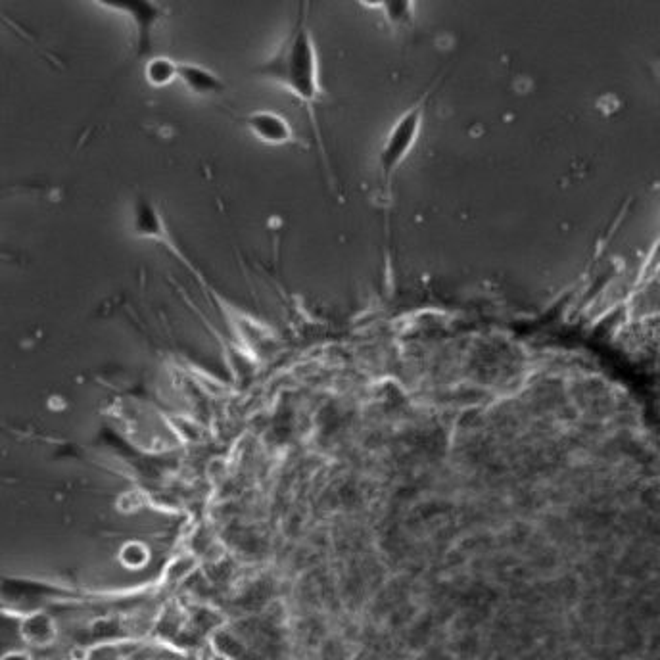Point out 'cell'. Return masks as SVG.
I'll return each mask as SVG.
<instances>
[{"label":"cell","instance_id":"6da1fadb","mask_svg":"<svg viewBox=\"0 0 660 660\" xmlns=\"http://www.w3.org/2000/svg\"><path fill=\"white\" fill-rule=\"evenodd\" d=\"M258 75L296 96L311 110L319 104L323 96L319 79V56L307 22L306 6H302V14L288 31L281 47L258 68Z\"/></svg>","mask_w":660,"mask_h":660},{"label":"cell","instance_id":"7a4b0ae2","mask_svg":"<svg viewBox=\"0 0 660 660\" xmlns=\"http://www.w3.org/2000/svg\"><path fill=\"white\" fill-rule=\"evenodd\" d=\"M430 95L432 93L426 91L411 108H407L400 118L396 119V123L390 127V131L386 133L384 141L380 144L377 165L384 185H390L396 171L409 158V154L413 152L415 144L419 141Z\"/></svg>","mask_w":660,"mask_h":660},{"label":"cell","instance_id":"3957f363","mask_svg":"<svg viewBox=\"0 0 660 660\" xmlns=\"http://www.w3.org/2000/svg\"><path fill=\"white\" fill-rule=\"evenodd\" d=\"M242 121H244L246 129L263 144L283 146V144H292L296 141L294 127L281 112L260 108V110L248 112Z\"/></svg>","mask_w":660,"mask_h":660},{"label":"cell","instance_id":"277c9868","mask_svg":"<svg viewBox=\"0 0 660 660\" xmlns=\"http://www.w3.org/2000/svg\"><path fill=\"white\" fill-rule=\"evenodd\" d=\"M110 10L123 12L137 33V48L139 54L148 52L152 43V31L164 16V6L156 2H123V4H106Z\"/></svg>","mask_w":660,"mask_h":660},{"label":"cell","instance_id":"5b68a950","mask_svg":"<svg viewBox=\"0 0 660 660\" xmlns=\"http://www.w3.org/2000/svg\"><path fill=\"white\" fill-rule=\"evenodd\" d=\"M179 81L198 96L221 95L225 91V83L215 71L192 62H179Z\"/></svg>","mask_w":660,"mask_h":660},{"label":"cell","instance_id":"8992f818","mask_svg":"<svg viewBox=\"0 0 660 660\" xmlns=\"http://www.w3.org/2000/svg\"><path fill=\"white\" fill-rule=\"evenodd\" d=\"M146 83L154 89H164L167 85L179 81V62L167 56H154L144 64Z\"/></svg>","mask_w":660,"mask_h":660},{"label":"cell","instance_id":"52a82bcc","mask_svg":"<svg viewBox=\"0 0 660 660\" xmlns=\"http://www.w3.org/2000/svg\"><path fill=\"white\" fill-rule=\"evenodd\" d=\"M660 275V229L659 235L655 238L647 258L643 261L639 275H637V284L645 286V284L653 283Z\"/></svg>","mask_w":660,"mask_h":660},{"label":"cell","instance_id":"ba28073f","mask_svg":"<svg viewBox=\"0 0 660 660\" xmlns=\"http://www.w3.org/2000/svg\"><path fill=\"white\" fill-rule=\"evenodd\" d=\"M377 8H382L386 12V20L394 25L409 24L413 18V4L409 2H388L378 4Z\"/></svg>","mask_w":660,"mask_h":660}]
</instances>
